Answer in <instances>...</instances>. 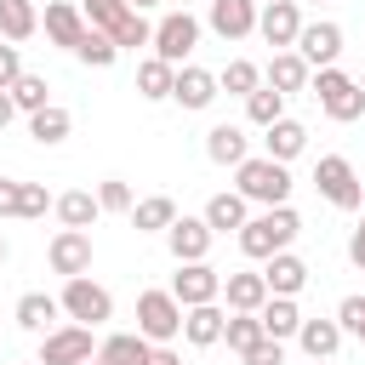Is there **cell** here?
I'll return each instance as SVG.
<instances>
[{
	"instance_id": "6da1fadb",
	"label": "cell",
	"mask_w": 365,
	"mask_h": 365,
	"mask_svg": "<svg viewBox=\"0 0 365 365\" xmlns=\"http://www.w3.org/2000/svg\"><path fill=\"white\" fill-rule=\"evenodd\" d=\"M234 234H240V251H245L251 262H268L274 251H291V240L302 234V217H297L291 205H262V211L245 217Z\"/></svg>"
},
{
	"instance_id": "7a4b0ae2",
	"label": "cell",
	"mask_w": 365,
	"mask_h": 365,
	"mask_svg": "<svg viewBox=\"0 0 365 365\" xmlns=\"http://www.w3.org/2000/svg\"><path fill=\"white\" fill-rule=\"evenodd\" d=\"M234 194H245L251 205H285V200H291V171H285V160L245 154V160L234 165Z\"/></svg>"
},
{
	"instance_id": "3957f363",
	"label": "cell",
	"mask_w": 365,
	"mask_h": 365,
	"mask_svg": "<svg viewBox=\"0 0 365 365\" xmlns=\"http://www.w3.org/2000/svg\"><path fill=\"white\" fill-rule=\"evenodd\" d=\"M80 11H86V23H91V29H103L120 51H137V46H148V40H154V23H148L143 11H131L125 0H80Z\"/></svg>"
},
{
	"instance_id": "277c9868",
	"label": "cell",
	"mask_w": 365,
	"mask_h": 365,
	"mask_svg": "<svg viewBox=\"0 0 365 365\" xmlns=\"http://www.w3.org/2000/svg\"><path fill=\"white\" fill-rule=\"evenodd\" d=\"M308 91L319 97L325 120H336V125H354V120L365 114V86H359L354 74H342L336 63H331V68H319V74L308 80Z\"/></svg>"
},
{
	"instance_id": "5b68a950",
	"label": "cell",
	"mask_w": 365,
	"mask_h": 365,
	"mask_svg": "<svg viewBox=\"0 0 365 365\" xmlns=\"http://www.w3.org/2000/svg\"><path fill=\"white\" fill-rule=\"evenodd\" d=\"M314 188H319L336 211H359V205H365V182H359V171H354L342 154H319V165H314Z\"/></svg>"
},
{
	"instance_id": "8992f818",
	"label": "cell",
	"mask_w": 365,
	"mask_h": 365,
	"mask_svg": "<svg viewBox=\"0 0 365 365\" xmlns=\"http://www.w3.org/2000/svg\"><path fill=\"white\" fill-rule=\"evenodd\" d=\"M57 302H63V314H68L74 325H91V331H97L103 319H114V297H108L97 279H86V274L63 279V297H57Z\"/></svg>"
},
{
	"instance_id": "52a82bcc",
	"label": "cell",
	"mask_w": 365,
	"mask_h": 365,
	"mask_svg": "<svg viewBox=\"0 0 365 365\" xmlns=\"http://www.w3.org/2000/svg\"><path fill=\"white\" fill-rule=\"evenodd\" d=\"M154 57H165L171 68H182L188 63V51L200 46V17H188V11H165L160 23H154Z\"/></svg>"
},
{
	"instance_id": "ba28073f",
	"label": "cell",
	"mask_w": 365,
	"mask_h": 365,
	"mask_svg": "<svg viewBox=\"0 0 365 365\" xmlns=\"http://www.w3.org/2000/svg\"><path fill=\"white\" fill-rule=\"evenodd\" d=\"M137 331H143L148 342L182 336V302H177L171 291H143V297H137Z\"/></svg>"
},
{
	"instance_id": "9c48e42d",
	"label": "cell",
	"mask_w": 365,
	"mask_h": 365,
	"mask_svg": "<svg viewBox=\"0 0 365 365\" xmlns=\"http://www.w3.org/2000/svg\"><path fill=\"white\" fill-rule=\"evenodd\" d=\"M257 34H262L274 51H291L297 34H302V11H297V0H262V6H257Z\"/></svg>"
},
{
	"instance_id": "30bf717a",
	"label": "cell",
	"mask_w": 365,
	"mask_h": 365,
	"mask_svg": "<svg viewBox=\"0 0 365 365\" xmlns=\"http://www.w3.org/2000/svg\"><path fill=\"white\" fill-rule=\"evenodd\" d=\"M308 68H331L336 57H342V23H331V17H319V23H302V34H297V46H291Z\"/></svg>"
},
{
	"instance_id": "8fae6325",
	"label": "cell",
	"mask_w": 365,
	"mask_h": 365,
	"mask_svg": "<svg viewBox=\"0 0 365 365\" xmlns=\"http://www.w3.org/2000/svg\"><path fill=\"white\" fill-rule=\"evenodd\" d=\"M46 262H51V274H63V279L91 274V234H86V228H57L51 245H46Z\"/></svg>"
},
{
	"instance_id": "7c38bea8",
	"label": "cell",
	"mask_w": 365,
	"mask_h": 365,
	"mask_svg": "<svg viewBox=\"0 0 365 365\" xmlns=\"http://www.w3.org/2000/svg\"><path fill=\"white\" fill-rule=\"evenodd\" d=\"M171 297L182 302V308H194V302H217L222 297V274L200 257V262H177V274H171Z\"/></svg>"
},
{
	"instance_id": "4fadbf2b",
	"label": "cell",
	"mask_w": 365,
	"mask_h": 365,
	"mask_svg": "<svg viewBox=\"0 0 365 365\" xmlns=\"http://www.w3.org/2000/svg\"><path fill=\"white\" fill-rule=\"evenodd\" d=\"M91 359V325H51L40 342V365H86Z\"/></svg>"
},
{
	"instance_id": "5bb4252c",
	"label": "cell",
	"mask_w": 365,
	"mask_h": 365,
	"mask_svg": "<svg viewBox=\"0 0 365 365\" xmlns=\"http://www.w3.org/2000/svg\"><path fill=\"white\" fill-rule=\"evenodd\" d=\"M211 222L205 217H177L171 228H165V245H171V257L177 262H200V257H211Z\"/></svg>"
},
{
	"instance_id": "9a60e30c",
	"label": "cell",
	"mask_w": 365,
	"mask_h": 365,
	"mask_svg": "<svg viewBox=\"0 0 365 365\" xmlns=\"http://www.w3.org/2000/svg\"><path fill=\"white\" fill-rule=\"evenodd\" d=\"M171 103H182L188 114L211 108V103H217V74H211V68H194V63H182V68H177V80H171Z\"/></svg>"
},
{
	"instance_id": "2e32d148",
	"label": "cell",
	"mask_w": 365,
	"mask_h": 365,
	"mask_svg": "<svg viewBox=\"0 0 365 365\" xmlns=\"http://www.w3.org/2000/svg\"><path fill=\"white\" fill-rule=\"evenodd\" d=\"M217 302H228V314H257V308L268 302V279L251 274V268L222 274V297H217Z\"/></svg>"
},
{
	"instance_id": "e0dca14e",
	"label": "cell",
	"mask_w": 365,
	"mask_h": 365,
	"mask_svg": "<svg viewBox=\"0 0 365 365\" xmlns=\"http://www.w3.org/2000/svg\"><path fill=\"white\" fill-rule=\"evenodd\" d=\"M40 23H46V40H51V46H68V51H74L80 34H86V11H80L74 0H46V17H40Z\"/></svg>"
},
{
	"instance_id": "ac0fdd59",
	"label": "cell",
	"mask_w": 365,
	"mask_h": 365,
	"mask_svg": "<svg viewBox=\"0 0 365 365\" xmlns=\"http://www.w3.org/2000/svg\"><path fill=\"white\" fill-rule=\"evenodd\" d=\"M262 279H268V297H297V291L308 285V262H302L297 251H274V257L262 262Z\"/></svg>"
},
{
	"instance_id": "d6986e66",
	"label": "cell",
	"mask_w": 365,
	"mask_h": 365,
	"mask_svg": "<svg viewBox=\"0 0 365 365\" xmlns=\"http://www.w3.org/2000/svg\"><path fill=\"white\" fill-rule=\"evenodd\" d=\"M257 6L262 0H211V29L222 40H245L257 34Z\"/></svg>"
},
{
	"instance_id": "ffe728a7",
	"label": "cell",
	"mask_w": 365,
	"mask_h": 365,
	"mask_svg": "<svg viewBox=\"0 0 365 365\" xmlns=\"http://www.w3.org/2000/svg\"><path fill=\"white\" fill-rule=\"evenodd\" d=\"M262 148H268V160H297L302 148H308V125L302 120H291V114H279L274 125H262Z\"/></svg>"
},
{
	"instance_id": "44dd1931",
	"label": "cell",
	"mask_w": 365,
	"mask_h": 365,
	"mask_svg": "<svg viewBox=\"0 0 365 365\" xmlns=\"http://www.w3.org/2000/svg\"><path fill=\"white\" fill-rule=\"evenodd\" d=\"M222 308L217 302H194V308H182V336L194 342V348H217L222 342Z\"/></svg>"
},
{
	"instance_id": "7402d4cb",
	"label": "cell",
	"mask_w": 365,
	"mask_h": 365,
	"mask_svg": "<svg viewBox=\"0 0 365 365\" xmlns=\"http://www.w3.org/2000/svg\"><path fill=\"white\" fill-rule=\"evenodd\" d=\"M51 211H57V222H63V228H91V222L103 217V205H97V194H91V188H68V194H57V200H51Z\"/></svg>"
},
{
	"instance_id": "603a6c76",
	"label": "cell",
	"mask_w": 365,
	"mask_h": 365,
	"mask_svg": "<svg viewBox=\"0 0 365 365\" xmlns=\"http://www.w3.org/2000/svg\"><path fill=\"white\" fill-rule=\"evenodd\" d=\"M11 314H17V325H23V331H40V336H46V331L57 325V314H63V302H57V297H46V291H23Z\"/></svg>"
},
{
	"instance_id": "cb8c5ba5",
	"label": "cell",
	"mask_w": 365,
	"mask_h": 365,
	"mask_svg": "<svg viewBox=\"0 0 365 365\" xmlns=\"http://www.w3.org/2000/svg\"><path fill=\"white\" fill-rule=\"evenodd\" d=\"M257 319H262V336L285 342V336H297V325H302V308H297V297H268V302L257 308Z\"/></svg>"
},
{
	"instance_id": "d4e9b609",
	"label": "cell",
	"mask_w": 365,
	"mask_h": 365,
	"mask_svg": "<svg viewBox=\"0 0 365 365\" xmlns=\"http://www.w3.org/2000/svg\"><path fill=\"white\" fill-rule=\"evenodd\" d=\"M148 354H154V342L143 331H120L97 348V365H148Z\"/></svg>"
},
{
	"instance_id": "484cf974",
	"label": "cell",
	"mask_w": 365,
	"mask_h": 365,
	"mask_svg": "<svg viewBox=\"0 0 365 365\" xmlns=\"http://www.w3.org/2000/svg\"><path fill=\"white\" fill-rule=\"evenodd\" d=\"M308 80H314V68H308L297 51H274V63H268V86H274V91L297 97V91H308Z\"/></svg>"
},
{
	"instance_id": "4316f807",
	"label": "cell",
	"mask_w": 365,
	"mask_h": 365,
	"mask_svg": "<svg viewBox=\"0 0 365 365\" xmlns=\"http://www.w3.org/2000/svg\"><path fill=\"white\" fill-rule=\"evenodd\" d=\"M297 342H302L308 359H331V354L342 348V325H336V319H302V325H297Z\"/></svg>"
},
{
	"instance_id": "83f0119b",
	"label": "cell",
	"mask_w": 365,
	"mask_h": 365,
	"mask_svg": "<svg viewBox=\"0 0 365 365\" xmlns=\"http://www.w3.org/2000/svg\"><path fill=\"white\" fill-rule=\"evenodd\" d=\"M171 80H177V68H171L165 57H143V63H137V97H143V103H165V97H171Z\"/></svg>"
},
{
	"instance_id": "f1b7e54d",
	"label": "cell",
	"mask_w": 365,
	"mask_h": 365,
	"mask_svg": "<svg viewBox=\"0 0 365 365\" xmlns=\"http://www.w3.org/2000/svg\"><path fill=\"white\" fill-rule=\"evenodd\" d=\"M68 131H74V114H68V108H57V103H46V108H34V114H29V137H34V143H46V148H57Z\"/></svg>"
},
{
	"instance_id": "f546056e",
	"label": "cell",
	"mask_w": 365,
	"mask_h": 365,
	"mask_svg": "<svg viewBox=\"0 0 365 365\" xmlns=\"http://www.w3.org/2000/svg\"><path fill=\"white\" fill-rule=\"evenodd\" d=\"M205 160H211V165H240V160H245V131L228 125V120L211 125V131H205Z\"/></svg>"
},
{
	"instance_id": "4dcf8cb0",
	"label": "cell",
	"mask_w": 365,
	"mask_h": 365,
	"mask_svg": "<svg viewBox=\"0 0 365 365\" xmlns=\"http://www.w3.org/2000/svg\"><path fill=\"white\" fill-rule=\"evenodd\" d=\"M171 222H177L171 194H148V200H137V205H131V228H137V234H165Z\"/></svg>"
},
{
	"instance_id": "1f68e13d",
	"label": "cell",
	"mask_w": 365,
	"mask_h": 365,
	"mask_svg": "<svg viewBox=\"0 0 365 365\" xmlns=\"http://www.w3.org/2000/svg\"><path fill=\"white\" fill-rule=\"evenodd\" d=\"M245 205H251V200H245V194H211V200H205V211H200V217H205V222H211V234H228V228H240V222H245V217H251V211H245Z\"/></svg>"
},
{
	"instance_id": "d6a6232c",
	"label": "cell",
	"mask_w": 365,
	"mask_h": 365,
	"mask_svg": "<svg viewBox=\"0 0 365 365\" xmlns=\"http://www.w3.org/2000/svg\"><path fill=\"white\" fill-rule=\"evenodd\" d=\"M34 29H40V11H34V0H0V34H6L11 46H23Z\"/></svg>"
},
{
	"instance_id": "836d02e7",
	"label": "cell",
	"mask_w": 365,
	"mask_h": 365,
	"mask_svg": "<svg viewBox=\"0 0 365 365\" xmlns=\"http://www.w3.org/2000/svg\"><path fill=\"white\" fill-rule=\"evenodd\" d=\"M6 91H11V108H17V114H34V108H46V103H51L46 74H29V68H23V74H17Z\"/></svg>"
},
{
	"instance_id": "e575fe53",
	"label": "cell",
	"mask_w": 365,
	"mask_h": 365,
	"mask_svg": "<svg viewBox=\"0 0 365 365\" xmlns=\"http://www.w3.org/2000/svg\"><path fill=\"white\" fill-rule=\"evenodd\" d=\"M74 57L86 63V68H114V57H120V46L103 34V29H91L86 23V34H80V46H74Z\"/></svg>"
},
{
	"instance_id": "d590c367",
	"label": "cell",
	"mask_w": 365,
	"mask_h": 365,
	"mask_svg": "<svg viewBox=\"0 0 365 365\" xmlns=\"http://www.w3.org/2000/svg\"><path fill=\"white\" fill-rule=\"evenodd\" d=\"M279 114H285V91H274V86L245 91V120H251V125H274Z\"/></svg>"
},
{
	"instance_id": "8d00e7d4",
	"label": "cell",
	"mask_w": 365,
	"mask_h": 365,
	"mask_svg": "<svg viewBox=\"0 0 365 365\" xmlns=\"http://www.w3.org/2000/svg\"><path fill=\"white\" fill-rule=\"evenodd\" d=\"M257 86H262V68L245 63V57H228V68L217 74V91H234V97H245V91H257Z\"/></svg>"
},
{
	"instance_id": "74e56055",
	"label": "cell",
	"mask_w": 365,
	"mask_h": 365,
	"mask_svg": "<svg viewBox=\"0 0 365 365\" xmlns=\"http://www.w3.org/2000/svg\"><path fill=\"white\" fill-rule=\"evenodd\" d=\"M222 342H228L234 354H245L251 342H262V319H257V314H228V319H222Z\"/></svg>"
},
{
	"instance_id": "f35d334b",
	"label": "cell",
	"mask_w": 365,
	"mask_h": 365,
	"mask_svg": "<svg viewBox=\"0 0 365 365\" xmlns=\"http://www.w3.org/2000/svg\"><path fill=\"white\" fill-rule=\"evenodd\" d=\"M97 205H103V211H131V205H137V200H131V182L103 177V182H97Z\"/></svg>"
},
{
	"instance_id": "ab89813d",
	"label": "cell",
	"mask_w": 365,
	"mask_h": 365,
	"mask_svg": "<svg viewBox=\"0 0 365 365\" xmlns=\"http://www.w3.org/2000/svg\"><path fill=\"white\" fill-rule=\"evenodd\" d=\"M336 325H342V336H359L365 342V297H342L336 302Z\"/></svg>"
},
{
	"instance_id": "60d3db41",
	"label": "cell",
	"mask_w": 365,
	"mask_h": 365,
	"mask_svg": "<svg viewBox=\"0 0 365 365\" xmlns=\"http://www.w3.org/2000/svg\"><path fill=\"white\" fill-rule=\"evenodd\" d=\"M51 211V194L40 188V182H23V194H17V217H46Z\"/></svg>"
},
{
	"instance_id": "b9f144b4",
	"label": "cell",
	"mask_w": 365,
	"mask_h": 365,
	"mask_svg": "<svg viewBox=\"0 0 365 365\" xmlns=\"http://www.w3.org/2000/svg\"><path fill=\"white\" fill-rule=\"evenodd\" d=\"M240 359H245V365H285V348H279L274 336H262V342H251Z\"/></svg>"
},
{
	"instance_id": "7bdbcfd3",
	"label": "cell",
	"mask_w": 365,
	"mask_h": 365,
	"mask_svg": "<svg viewBox=\"0 0 365 365\" xmlns=\"http://www.w3.org/2000/svg\"><path fill=\"white\" fill-rule=\"evenodd\" d=\"M17 74H23V51H17L11 40H6V46H0V91H6V86H11Z\"/></svg>"
},
{
	"instance_id": "ee69618b",
	"label": "cell",
	"mask_w": 365,
	"mask_h": 365,
	"mask_svg": "<svg viewBox=\"0 0 365 365\" xmlns=\"http://www.w3.org/2000/svg\"><path fill=\"white\" fill-rule=\"evenodd\" d=\"M17 194H23V182L17 177H0V217H17Z\"/></svg>"
},
{
	"instance_id": "f6af8a7d",
	"label": "cell",
	"mask_w": 365,
	"mask_h": 365,
	"mask_svg": "<svg viewBox=\"0 0 365 365\" xmlns=\"http://www.w3.org/2000/svg\"><path fill=\"white\" fill-rule=\"evenodd\" d=\"M348 262H354V268H365V217H359V228L348 234Z\"/></svg>"
},
{
	"instance_id": "bcb514c9",
	"label": "cell",
	"mask_w": 365,
	"mask_h": 365,
	"mask_svg": "<svg viewBox=\"0 0 365 365\" xmlns=\"http://www.w3.org/2000/svg\"><path fill=\"white\" fill-rule=\"evenodd\" d=\"M148 365H182V359H177V354H171L165 342H154V354H148Z\"/></svg>"
},
{
	"instance_id": "7dc6e473",
	"label": "cell",
	"mask_w": 365,
	"mask_h": 365,
	"mask_svg": "<svg viewBox=\"0 0 365 365\" xmlns=\"http://www.w3.org/2000/svg\"><path fill=\"white\" fill-rule=\"evenodd\" d=\"M11 120H17V108H11V91H0V131H6Z\"/></svg>"
},
{
	"instance_id": "c3c4849f",
	"label": "cell",
	"mask_w": 365,
	"mask_h": 365,
	"mask_svg": "<svg viewBox=\"0 0 365 365\" xmlns=\"http://www.w3.org/2000/svg\"><path fill=\"white\" fill-rule=\"evenodd\" d=\"M6 257H11V245H6V234H0V268H6Z\"/></svg>"
},
{
	"instance_id": "681fc988",
	"label": "cell",
	"mask_w": 365,
	"mask_h": 365,
	"mask_svg": "<svg viewBox=\"0 0 365 365\" xmlns=\"http://www.w3.org/2000/svg\"><path fill=\"white\" fill-rule=\"evenodd\" d=\"M125 6H131V11H143V6H160V0H125Z\"/></svg>"
},
{
	"instance_id": "f907efd6",
	"label": "cell",
	"mask_w": 365,
	"mask_h": 365,
	"mask_svg": "<svg viewBox=\"0 0 365 365\" xmlns=\"http://www.w3.org/2000/svg\"><path fill=\"white\" fill-rule=\"evenodd\" d=\"M86 365H97V354H91V359H86Z\"/></svg>"
},
{
	"instance_id": "816d5d0a",
	"label": "cell",
	"mask_w": 365,
	"mask_h": 365,
	"mask_svg": "<svg viewBox=\"0 0 365 365\" xmlns=\"http://www.w3.org/2000/svg\"><path fill=\"white\" fill-rule=\"evenodd\" d=\"M314 365H331V359H314Z\"/></svg>"
},
{
	"instance_id": "f5cc1de1",
	"label": "cell",
	"mask_w": 365,
	"mask_h": 365,
	"mask_svg": "<svg viewBox=\"0 0 365 365\" xmlns=\"http://www.w3.org/2000/svg\"><path fill=\"white\" fill-rule=\"evenodd\" d=\"M34 365H40V359H34Z\"/></svg>"
},
{
	"instance_id": "db71d44e",
	"label": "cell",
	"mask_w": 365,
	"mask_h": 365,
	"mask_svg": "<svg viewBox=\"0 0 365 365\" xmlns=\"http://www.w3.org/2000/svg\"><path fill=\"white\" fill-rule=\"evenodd\" d=\"M359 86H365V80H359Z\"/></svg>"
}]
</instances>
